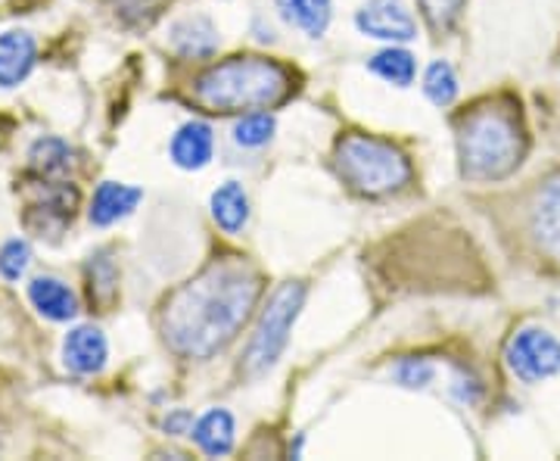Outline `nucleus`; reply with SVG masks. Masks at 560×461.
Here are the masks:
<instances>
[{
	"mask_svg": "<svg viewBox=\"0 0 560 461\" xmlns=\"http://www.w3.org/2000/svg\"><path fill=\"white\" fill-rule=\"evenodd\" d=\"M261 278L243 260H221L180 287L162 309V337L184 359H212L241 334Z\"/></svg>",
	"mask_w": 560,
	"mask_h": 461,
	"instance_id": "f257e3e1",
	"label": "nucleus"
},
{
	"mask_svg": "<svg viewBox=\"0 0 560 461\" xmlns=\"http://www.w3.org/2000/svg\"><path fill=\"white\" fill-rule=\"evenodd\" d=\"M293 76L287 66L265 57H231L215 62L194 81V97L212 113L268 110L290 97Z\"/></svg>",
	"mask_w": 560,
	"mask_h": 461,
	"instance_id": "f03ea898",
	"label": "nucleus"
},
{
	"mask_svg": "<svg viewBox=\"0 0 560 461\" xmlns=\"http://www.w3.org/2000/svg\"><path fill=\"white\" fill-rule=\"evenodd\" d=\"M458 157L464 178H508L523 162V131L517 116L499 106H482L470 113L458 128Z\"/></svg>",
	"mask_w": 560,
	"mask_h": 461,
	"instance_id": "7ed1b4c3",
	"label": "nucleus"
},
{
	"mask_svg": "<svg viewBox=\"0 0 560 461\" xmlns=\"http://www.w3.org/2000/svg\"><path fill=\"white\" fill-rule=\"evenodd\" d=\"M337 175L361 197H389L408 187L411 162L393 143L371 135H349L337 143Z\"/></svg>",
	"mask_w": 560,
	"mask_h": 461,
	"instance_id": "20e7f679",
	"label": "nucleus"
},
{
	"mask_svg": "<svg viewBox=\"0 0 560 461\" xmlns=\"http://www.w3.org/2000/svg\"><path fill=\"white\" fill-rule=\"evenodd\" d=\"M302 306H305V284H280L275 297L261 309L256 334H253L249 349H246V359H243L246 374H265V371H271L278 365L287 343H290V331L300 319Z\"/></svg>",
	"mask_w": 560,
	"mask_h": 461,
	"instance_id": "39448f33",
	"label": "nucleus"
},
{
	"mask_svg": "<svg viewBox=\"0 0 560 461\" xmlns=\"http://www.w3.org/2000/svg\"><path fill=\"white\" fill-rule=\"evenodd\" d=\"M504 361L523 383L548 381L560 371V341L541 327H523L508 341Z\"/></svg>",
	"mask_w": 560,
	"mask_h": 461,
	"instance_id": "423d86ee",
	"label": "nucleus"
},
{
	"mask_svg": "<svg viewBox=\"0 0 560 461\" xmlns=\"http://www.w3.org/2000/svg\"><path fill=\"white\" fill-rule=\"evenodd\" d=\"M355 25L361 35L393 44L418 38V22L405 0H364L355 13Z\"/></svg>",
	"mask_w": 560,
	"mask_h": 461,
	"instance_id": "0eeeda50",
	"label": "nucleus"
},
{
	"mask_svg": "<svg viewBox=\"0 0 560 461\" xmlns=\"http://www.w3.org/2000/svg\"><path fill=\"white\" fill-rule=\"evenodd\" d=\"M106 356H109V343L101 327L81 324V327H72L62 341V361L72 374H81V378L101 374Z\"/></svg>",
	"mask_w": 560,
	"mask_h": 461,
	"instance_id": "6e6552de",
	"label": "nucleus"
},
{
	"mask_svg": "<svg viewBox=\"0 0 560 461\" xmlns=\"http://www.w3.org/2000/svg\"><path fill=\"white\" fill-rule=\"evenodd\" d=\"M75 203H79V194L72 191V187H50L47 194H44V200L32 203L28 206V212H25V224L40 234V238H57L62 228L72 221L75 216Z\"/></svg>",
	"mask_w": 560,
	"mask_h": 461,
	"instance_id": "1a4fd4ad",
	"label": "nucleus"
},
{
	"mask_svg": "<svg viewBox=\"0 0 560 461\" xmlns=\"http://www.w3.org/2000/svg\"><path fill=\"white\" fill-rule=\"evenodd\" d=\"M168 153H172V162L178 169H187V172L206 169L209 160H212V153H215V131H212V125L202 119L184 122L175 131L172 143H168Z\"/></svg>",
	"mask_w": 560,
	"mask_h": 461,
	"instance_id": "9d476101",
	"label": "nucleus"
},
{
	"mask_svg": "<svg viewBox=\"0 0 560 461\" xmlns=\"http://www.w3.org/2000/svg\"><path fill=\"white\" fill-rule=\"evenodd\" d=\"M168 44L184 60H209L219 50V28L209 16H187L172 25Z\"/></svg>",
	"mask_w": 560,
	"mask_h": 461,
	"instance_id": "9b49d317",
	"label": "nucleus"
},
{
	"mask_svg": "<svg viewBox=\"0 0 560 461\" xmlns=\"http://www.w3.org/2000/svg\"><path fill=\"white\" fill-rule=\"evenodd\" d=\"M38 60V44L28 32H3L0 35V88H16L28 79Z\"/></svg>",
	"mask_w": 560,
	"mask_h": 461,
	"instance_id": "f8f14e48",
	"label": "nucleus"
},
{
	"mask_svg": "<svg viewBox=\"0 0 560 461\" xmlns=\"http://www.w3.org/2000/svg\"><path fill=\"white\" fill-rule=\"evenodd\" d=\"M140 200H143L140 187H128V184H119V181H103L101 187L94 191L88 216L97 228H106V224H116L125 216H131Z\"/></svg>",
	"mask_w": 560,
	"mask_h": 461,
	"instance_id": "ddd939ff",
	"label": "nucleus"
},
{
	"mask_svg": "<svg viewBox=\"0 0 560 461\" xmlns=\"http://www.w3.org/2000/svg\"><path fill=\"white\" fill-rule=\"evenodd\" d=\"M28 300L44 319L50 321H69L75 319V312H79L75 293L60 278H50V275H40V278L28 284Z\"/></svg>",
	"mask_w": 560,
	"mask_h": 461,
	"instance_id": "4468645a",
	"label": "nucleus"
},
{
	"mask_svg": "<svg viewBox=\"0 0 560 461\" xmlns=\"http://www.w3.org/2000/svg\"><path fill=\"white\" fill-rule=\"evenodd\" d=\"M194 440L200 446L206 456L212 459H221L234 449V440H237V424H234V415L228 408H212L206 412L202 418H197L194 424Z\"/></svg>",
	"mask_w": 560,
	"mask_h": 461,
	"instance_id": "2eb2a0df",
	"label": "nucleus"
},
{
	"mask_svg": "<svg viewBox=\"0 0 560 461\" xmlns=\"http://www.w3.org/2000/svg\"><path fill=\"white\" fill-rule=\"evenodd\" d=\"M533 231L545 250L560 256V175L551 178L536 197L533 206Z\"/></svg>",
	"mask_w": 560,
	"mask_h": 461,
	"instance_id": "dca6fc26",
	"label": "nucleus"
},
{
	"mask_svg": "<svg viewBox=\"0 0 560 461\" xmlns=\"http://www.w3.org/2000/svg\"><path fill=\"white\" fill-rule=\"evenodd\" d=\"M212 219L221 231L241 234L249 221V197L243 191L241 181H224L219 191L212 194Z\"/></svg>",
	"mask_w": 560,
	"mask_h": 461,
	"instance_id": "f3484780",
	"label": "nucleus"
},
{
	"mask_svg": "<svg viewBox=\"0 0 560 461\" xmlns=\"http://www.w3.org/2000/svg\"><path fill=\"white\" fill-rule=\"evenodd\" d=\"M278 13L290 25L302 28L308 38H320L334 16L330 0H278Z\"/></svg>",
	"mask_w": 560,
	"mask_h": 461,
	"instance_id": "a211bd4d",
	"label": "nucleus"
},
{
	"mask_svg": "<svg viewBox=\"0 0 560 461\" xmlns=\"http://www.w3.org/2000/svg\"><path fill=\"white\" fill-rule=\"evenodd\" d=\"M368 66H371L374 76H381L383 81H389L396 88H408L415 81V76H418V62L401 47H386L377 57H371Z\"/></svg>",
	"mask_w": 560,
	"mask_h": 461,
	"instance_id": "6ab92c4d",
	"label": "nucleus"
},
{
	"mask_svg": "<svg viewBox=\"0 0 560 461\" xmlns=\"http://www.w3.org/2000/svg\"><path fill=\"white\" fill-rule=\"evenodd\" d=\"M275 131H278V122L268 110H249L234 125V141L246 150H259L275 138Z\"/></svg>",
	"mask_w": 560,
	"mask_h": 461,
	"instance_id": "aec40b11",
	"label": "nucleus"
},
{
	"mask_svg": "<svg viewBox=\"0 0 560 461\" xmlns=\"http://www.w3.org/2000/svg\"><path fill=\"white\" fill-rule=\"evenodd\" d=\"M28 160L40 175H62L72 165V147L62 138H38L28 150Z\"/></svg>",
	"mask_w": 560,
	"mask_h": 461,
	"instance_id": "412c9836",
	"label": "nucleus"
},
{
	"mask_svg": "<svg viewBox=\"0 0 560 461\" xmlns=\"http://www.w3.org/2000/svg\"><path fill=\"white\" fill-rule=\"evenodd\" d=\"M423 94L427 101L436 103V106H448L458 97V79H455V69L445 60L430 62L427 76H423Z\"/></svg>",
	"mask_w": 560,
	"mask_h": 461,
	"instance_id": "4be33fe9",
	"label": "nucleus"
},
{
	"mask_svg": "<svg viewBox=\"0 0 560 461\" xmlns=\"http://www.w3.org/2000/svg\"><path fill=\"white\" fill-rule=\"evenodd\" d=\"M88 281H91V300L113 302L116 297V262L109 260V253H97L88 262Z\"/></svg>",
	"mask_w": 560,
	"mask_h": 461,
	"instance_id": "5701e85b",
	"label": "nucleus"
},
{
	"mask_svg": "<svg viewBox=\"0 0 560 461\" xmlns=\"http://www.w3.org/2000/svg\"><path fill=\"white\" fill-rule=\"evenodd\" d=\"M393 378L408 390H423L436 378V365L430 359H401L393 371Z\"/></svg>",
	"mask_w": 560,
	"mask_h": 461,
	"instance_id": "b1692460",
	"label": "nucleus"
},
{
	"mask_svg": "<svg viewBox=\"0 0 560 461\" xmlns=\"http://www.w3.org/2000/svg\"><path fill=\"white\" fill-rule=\"evenodd\" d=\"M32 262V246L25 241H7L0 246V275L7 281H20Z\"/></svg>",
	"mask_w": 560,
	"mask_h": 461,
	"instance_id": "393cba45",
	"label": "nucleus"
},
{
	"mask_svg": "<svg viewBox=\"0 0 560 461\" xmlns=\"http://www.w3.org/2000/svg\"><path fill=\"white\" fill-rule=\"evenodd\" d=\"M420 10H423V16L427 22L433 25V28H445V25H452V20L458 16L460 10V0H418Z\"/></svg>",
	"mask_w": 560,
	"mask_h": 461,
	"instance_id": "a878e982",
	"label": "nucleus"
},
{
	"mask_svg": "<svg viewBox=\"0 0 560 461\" xmlns=\"http://www.w3.org/2000/svg\"><path fill=\"white\" fill-rule=\"evenodd\" d=\"M162 3H165V0H116V13H119L125 22H140L150 20Z\"/></svg>",
	"mask_w": 560,
	"mask_h": 461,
	"instance_id": "bb28decb",
	"label": "nucleus"
},
{
	"mask_svg": "<svg viewBox=\"0 0 560 461\" xmlns=\"http://www.w3.org/2000/svg\"><path fill=\"white\" fill-rule=\"evenodd\" d=\"M194 412L190 408H175V412H168L165 418H162V427H165V434H172V437H184V434H194Z\"/></svg>",
	"mask_w": 560,
	"mask_h": 461,
	"instance_id": "cd10ccee",
	"label": "nucleus"
},
{
	"mask_svg": "<svg viewBox=\"0 0 560 461\" xmlns=\"http://www.w3.org/2000/svg\"><path fill=\"white\" fill-rule=\"evenodd\" d=\"M455 393H458L460 402H467V405H474V402L482 396V387L477 378H470V374H455Z\"/></svg>",
	"mask_w": 560,
	"mask_h": 461,
	"instance_id": "c85d7f7f",
	"label": "nucleus"
}]
</instances>
